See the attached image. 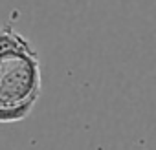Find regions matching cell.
<instances>
[{"mask_svg": "<svg viewBox=\"0 0 156 150\" xmlns=\"http://www.w3.org/2000/svg\"><path fill=\"white\" fill-rule=\"evenodd\" d=\"M41 97V60L31 49L0 53V123L24 121Z\"/></svg>", "mask_w": 156, "mask_h": 150, "instance_id": "6da1fadb", "label": "cell"}, {"mask_svg": "<svg viewBox=\"0 0 156 150\" xmlns=\"http://www.w3.org/2000/svg\"><path fill=\"white\" fill-rule=\"evenodd\" d=\"M33 46L26 37H22L19 31H15L11 26L4 24L0 26V53L2 51H13V49H31Z\"/></svg>", "mask_w": 156, "mask_h": 150, "instance_id": "7a4b0ae2", "label": "cell"}]
</instances>
